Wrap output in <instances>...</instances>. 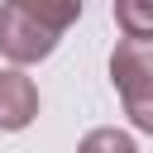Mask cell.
I'll return each mask as SVG.
<instances>
[{
	"instance_id": "obj_1",
	"label": "cell",
	"mask_w": 153,
	"mask_h": 153,
	"mask_svg": "<svg viewBox=\"0 0 153 153\" xmlns=\"http://www.w3.org/2000/svg\"><path fill=\"white\" fill-rule=\"evenodd\" d=\"M57 29H48L38 14H29L19 0H0V57L10 67H29V62H43L53 57L57 48Z\"/></svg>"
},
{
	"instance_id": "obj_2",
	"label": "cell",
	"mask_w": 153,
	"mask_h": 153,
	"mask_svg": "<svg viewBox=\"0 0 153 153\" xmlns=\"http://www.w3.org/2000/svg\"><path fill=\"white\" fill-rule=\"evenodd\" d=\"M110 81L124 105L153 96V38H120L110 53Z\"/></svg>"
},
{
	"instance_id": "obj_3",
	"label": "cell",
	"mask_w": 153,
	"mask_h": 153,
	"mask_svg": "<svg viewBox=\"0 0 153 153\" xmlns=\"http://www.w3.org/2000/svg\"><path fill=\"white\" fill-rule=\"evenodd\" d=\"M38 120V86L24 67H0V134H19Z\"/></svg>"
},
{
	"instance_id": "obj_4",
	"label": "cell",
	"mask_w": 153,
	"mask_h": 153,
	"mask_svg": "<svg viewBox=\"0 0 153 153\" xmlns=\"http://www.w3.org/2000/svg\"><path fill=\"white\" fill-rule=\"evenodd\" d=\"M115 24L124 38H153V0H115Z\"/></svg>"
},
{
	"instance_id": "obj_5",
	"label": "cell",
	"mask_w": 153,
	"mask_h": 153,
	"mask_svg": "<svg viewBox=\"0 0 153 153\" xmlns=\"http://www.w3.org/2000/svg\"><path fill=\"white\" fill-rule=\"evenodd\" d=\"M29 14H38L48 29H57V33H67L72 24H76V14H81V0H19Z\"/></svg>"
},
{
	"instance_id": "obj_6",
	"label": "cell",
	"mask_w": 153,
	"mask_h": 153,
	"mask_svg": "<svg viewBox=\"0 0 153 153\" xmlns=\"http://www.w3.org/2000/svg\"><path fill=\"white\" fill-rule=\"evenodd\" d=\"M76 153H139V143H134V134L105 124V129H91V134L76 143Z\"/></svg>"
},
{
	"instance_id": "obj_7",
	"label": "cell",
	"mask_w": 153,
	"mask_h": 153,
	"mask_svg": "<svg viewBox=\"0 0 153 153\" xmlns=\"http://www.w3.org/2000/svg\"><path fill=\"white\" fill-rule=\"evenodd\" d=\"M124 115H129V124H134L139 134H153V96H148V100H134V105H124Z\"/></svg>"
}]
</instances>
